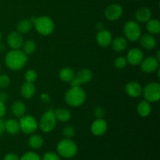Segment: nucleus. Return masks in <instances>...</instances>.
Wrapping results in <instances>:
<instances>
[{
    "instance_id": "nucleus-19",
    "label": "nucleus",
    "mask_w": 160,
    "mask_h": 160,
    "mask_svg": "<svg viewBox=\"0 0 160 160\" xmlns=\"http://www.w3.org/2000/svg\"><path fill=\"white\" fill-rule=\"evenodd\" d=\"M152 12L148 8L142 7L139 8L135 13V18L140 23H146L151 19Z\"/></svg>"
},
{
    "instance_id": "nucleus-23",
    "label": "nucleus",
    "mask_w": 160,
    "mask_h": 160,
    "mask_svg": "<svg viewBox=\"0 0 160 160\" xmlns=\"http://www.w3.org/2000/svg\"><path fill=\"white\" fill-rule=\"evenodd\" d=\"M56 120L61 122H68L71 119V113L70 110L65 108H59L54 111Z\"/></svg>"
},
{
    "instance_id": "nucleus-17",
    "label": "nucleus",
    "mask_w": 160,
    "mask_h": 160,
    "mask_svg": "<svg viewBox=\"0 0 160 160\" xmlns=\"http://www.w3.org/2000/svg\"><path fill=\"white\" fill-rule=\"evenodd\" d=\"M140 44L145 49L152 50L156 46V39L151 34H145L141 35Z\"/></svg>"
},
{
    "instance_id": "nucleus-3",
    "label": "nucleus",
    "mask_w": 160,
    "mask_h": 160,
    "mask_svg": "<svg viewBox=\"0 0 160 160\" xmlns=\"http://www.w3.org/2000/svg\"><path fill=\"white\" fill-rule=\"evenodd\" d=\"M33 25L35 28L36 31L43 36L50 35L55 29V24L53 20L47 16H42L35 18L32 17L31 19Z\"/></svg>"
},
{
    "instance_id": "nucleus-29",
    "label": "nucleus",
    "mask_w": 160,
    "mask_h": 160,
    "mask_svg": "<svg viewBox=\"0 0 160 160\" xmlns=\"http://www.w3.org/2000/svg\"><path fill=\"white\" fill-rule=\"evenodd\" d=\"M23 52L27 55H32L36 50V44L33 40H27L23 43Z\"/></svg>"
},
{
    "instance_id": "nucleus-31",
    "label": "nucleus",
    "mask_w": 160,
    "mask_h": 160,
    "mask_svg": "<svg viewBox=\"0 0 160 160\" xmlns=\"http://www.w3.org/2000/svg\"><path fill=\"white\" fill-rule=\"evenodd\" d=\"M37 73H36V71H34L33 70H28V71H26V73L24 74V78L26 80V82L34 83L37 80Z\"/></svg>"
},
{
    "instance_id": "nucleus-2",
    "label": "nucleus",
    "mask_w": 160,
    "mask_h": 160,
    "mask_svg": "<svg viewBox=\"0 0 160 160\" xmlns=\"http://www.w3.org/2000/svg\"><path fill=\"white\" fill-rule=\"evenodd\" d=\"M86 100V93L81 86H73L67 92L65 101L69 106L78 107L81 106Z\"/></svg>"
},
{
    "instance_id": "nucleus-14",
    "label": "nucleus",
    "mask_w": 160,
    "mask_h": 160,
    "mask_svg": "<svg viewBox=\"0 0 160 160\" xmlns=\"http://www.w3.org/2000/svg\"><path fill=\"white\" fill-rule=\"evenodd\" d=\"M107 128V122L104 119H96L91 126V131L94 135L101 136L106 132Z\"/></svg>"
},
{
    "instance_id": "nucleus-27",
    "label": "nucleus",
    "mask_w": 160,
    "mask_h": 160,
    "mask_svg": "<svg viewBox=\"0 0 160 160\" xmlns=\"http://www.w3.org/2000/svg\"><path fill=\"white\" fill-rule=\"evenodd\" d=\"M146 30L151 34H157L160 32V22L157 19H150L146 22Z\"/></svg>"
},
{
    "instance_id": "nucleus-25",
    "label": "nucleus",
    "mask_w": 160,
    "mask_h": 160,
    "mask_svg": "<svg viewBox=\"0 0 160 160\" xmlns=\"http://www.w3.org/2000/svg\"><path fill=\"white\" fill-rule=\"evenodd\" d=\"M33 23L31 20H20L17 26V32L20 33V34H27V33L30 32L32 28Z\"/></svg>"
},
{
    "instance_id": "nucleus-35",
    "label": "nucleus",
    "mask_w": 160,
    "mask_h": 160,
    "mask_svg": "<svg viewBox=\"0 0 160 160\" xmlns=\"http://www.w3.org/2000/svg\"><path fill=\"white\" fill-rule=\"evenodd\" d=\"M42 160H60V158L56 153L52 152H46L42 157Z\"/></svg>"
},
{
    "instance_id": "nucleus-9",
    "label": "nucleus",
    "mask_w": 160,
    "mask_h": 160,
    "mask_svg": "<svg viewBox=\"0 0 160 160\" xmlns=\"http://www.w3.org/2000/svg\"><path fill=\"white\" fill-rule=\"evenodd\" d=\"M92 78V72L89 69H81L74 75L73 79L70 81V86H81V84L88 83Z\"/></svg>"
},
{
    "instance_id": "nucleus-38",
    "label": "nucleus",
    "mask_w": 160,
    "mask_h": 160,
    "mask_svg": "<svg viewBox=\"0 0 160 160\" xmlns=\"http://www.w3.org/2000/svg\"><path fill=\"white\" fill-rule=\"evenodd\" d=\"M3 160H20L18 156H17L14 153H8L7 155H6Z\"/></svg>"
},
{
    "instance_id": "nucleus-22",
    "label": "nucleus",
    "mask_w": 160,
    "mask_h": 160,
    "mask_svg": "<svg viewBox=\"0 0 160 160\" xmlns=\"http://www.w3.org/2000/svg\"><path fill=\"white\" fill-rule=\"evenodd\" d=\"M111 44L114 51L120 52L126 49L128 46V40L123 37H117L113 41H112Z\"/></svg>"
},
{
    "instance_id": "nucleus-32",
    "label": "nucleus",
    "mask_w": 160,
    "mask_h": 160,
    "mask_svg": "<svg viewBox=\"0 0 160 160\" xmlns=\"http://www.w3.org/2000/svg\"><path fill=\"white\" fill-rule=\"evenodd\" d=\"M62 135L65 137V138H71L75 135V130L74 128L72 126H66L62 129Z\"/></svg>"
},
{
    "instance_id": "nucleus-13",
    "label": "nucleus",
    "mask_w": 160,
    "mask_h": 160,
    "mask_svg": "<svg viewBox=\"0 0 160 160\" xmlns=\"http://www.w3.org/2000/svg\"><path fill=\"white\" fill-rule=\"evenodd\" d=\"M23 43V37L17 31H12L7 36V44L12 49H20Z\"/></svg>"
},
{
    "instance_id": "nucleus-8",
    "label": "nucleus",
    "mask_w": 160,
    "mask_h": 160,
    "mask_svg": "<svg viewBox=\"0 0 160 160\" xmlns=\"http://www.w3.org/2000/svg\"><path fill=\"white\" fill-rule=\"evenodd\" d=\"M20 131L26 134H32L37 131L38 123L34 117L31 115L23 116L19 121Z\"/></svg>"
},
{
    "instance_id": "nucleus-1",
    "label": "nucleus",
    "mask_w": 160,
    "mask_h": 160,
    "mask_svg": "<svg viewBox=\"0 0 160 160\" xmlns=\"http://www.w3.org/2000/svg\"><path fill=\"white\" fill-rule=\"evenodd\" d=\"M28 56L20 49H12L5 57L6 67L12 70H20L27 63Z\"/></svg>"
},
{
    "instance_id": "nucleus-40",
    "label": "nucleus",
    "mask_w": 160,
    "mask_h": 160,
    "mask_svg": "<svg viewBox=\"0 0 160 160\" xmlns=\"http://www.w3.org/2000/svg\"><path fill=\"white\" fill-rule=\"evenodd\" d=\"M7 98H8V95L6 92H0V102H5L7 100Z\"/></svg>"
},
{
    "instance_id": "nucleus-43",
    "label": "nucleus",
    "mask_w": 160,
    "mask_h": 160,
    "mask_svg": "<svg viewBox=\"0 0 160 160\" xmlns=\"http://www.w3.org/2000/svg\"><path fill=\"white\" fill-rule=\"evenodd\" d=\"M97 27H98V30L103 29V28H102V23H98V24H97Z\"/></svg>"
},
{
    "instance_id": "nucleus-33",
    "label": "nucleus",
    "mask_w": 160,
    "mask_h": 160,
    "mask_svg": "<svg viewBox=\"0 0 160 160\" xmlns=\"http://www.w3.org/2000/svg\"><path fill=\"white\" fill-rule=\"evenodd\" d=\"M20 160H41L40 156L35 152H28L25 153Z\"/></svg>"
},
{
    "instance_id": "nucleus-15",
    "label": "nucleus",
    "mask_w": 160,
    "mask_h": 160,
    "mask_svg": "<svg viewBox=\"0 0 160 160\" xmlns=\"http://www.w3.org/2000/svg\"><path fill=\"white\" fill-rule=\"evenodd\" d=\"M96 41L100 46L104 47V48L109 46L112 41V34L107 30H99L96 34Z\"/></svg>"
},
{
    "instance_id": "nucleus-26",
    "label": "nucleus",
    "mask_w": 160,
    "mask_h": 160,
    "mask_svg": "<svg viewBox=\"0 0 160 160\" xmlns=\"http://www.w3.org/2000/svg\"><path fill=\"white\" fill-rule=\"evenodd\" d=\"M44 139L40 134H32L28 139V145L33 149H38L43 145Z\"/></svg>"
},
{
    "instance_id": "nucleus-11",
    "label": "nucleus",
    "mask_w": 160,
    "mask_h": 160,
    "mask_svg": "<svg viewBox=\"0 0 160 160\" xmlns=\"http://www.w3.org/2000/svg\"><path fill=\"white\" fill-rule=\"evenodd\" d=\"M159 61L156 57H147L142 59L140 63L141 70L146 73H152L158 70L159 68Z\"/></svg>"
},
{
    "instance_id": "nucleus-41",
    "label": "nucleus",
    "mask_w": 160,
    "mask_h": 160,
    "mask_svg": "<svg viewBox=\"0 0 160 160\" xmlns=\"http://www.w3.org/2000/svg\"><path fill=\"white\" fill-rule=\"evenodd\" d=\"M5 131V121L0 118V136L2 134V133Z\"/></svg>"
},
{
    "instance_id": "nucleus-45",
    "label": "nucleus",
    "mask_w": 160,
    "mask_h": 160,
    "mask_svg": "<svg viewBox=\"0 0 160 160\" xmlns=\"http://www.w3.org/2000/svg\"><path fill=\"white\" fill-rule=\"evenodd\" d=\"M0 71H1V67H0Z\"/></svg>"
},
{
    "instance_id": "nucleus-42",
    "label": "nucleus",
    "mask_w": 160,
    "mask_h": 160,
    "mask_svg": "<svg viewBox=\"0 0 160 160\" xmlns=\"http://www.w3.org/2000/svg\"><path fill=\"white\" fill-rule=\"evenodd\" d=\"M156 55H157V57H156V59H157V60L159 62V61H160V51H159V50H158Z\"/></svg>"
},
{
    "instance_id": "nucleus-7",
    "label": "nucleus",
    "mask_w": 160,
    "mask_h": 160,
    "mask_svg": "<svg viewBox=\"0 0 160 160\" xmlns=\"http://www.w3.org/2000/svg\"><path fill=\"white\" fill-rule=\"evenodd\" d=\"M145 100L148 102H156L160 99V85L159 83L152 82L142 89Z\"/></svg>"
},
{
    "instance_id": "nucleus-21",
    "label": "nucleus",
    "mask_w": 160,
    "mask_h": 160,
    "mask_svg": "<svg viewBox=\"0 0 160 160\" xmlns=\"http://www.w3.org/2000/svg\"><path fill=\"white\" fill-rule=\"evenodd\" d=\"M27 108L24 103L21 101H16L12 105V112L16 117H22L26 112Z\"/></svg>"
},
{
    "instance_id": "nucleus-39",
    "label": "nucleus",
    "mask_w": 160,
    "mask_h": 160,
    "mask_svg": "<svg viewBox=\"0 0 160 160\" xmlns=\"http://www.w3.org/2000/svg\"><path fill=\"white\" fill-rule=\"evenodd\" d=\"M6 112V106H5L4 102H0V118L4 117Z\"/></svg>"
},
{
    "instance_id": "nucleus-4",
    "label": "nucleus",
    "mask_w": 160,
    "mask_h": 160,
    "mask_svg": "<svg viewBox=\"0 0 160 160\" xmlns=\"http://www.w3.org/2000/svg\"><path fill=\"white\" fill-rule=\"evenodd\" d=\"M56 150L61 157L70 159L76 156L78 152V146L76 143L70 138H64L59 141L57 144Z\"/></svg>"
},
{
    "instance_id": "nucleus-24",
    "label": "nucleus",
    "mask_w": 160,
    "mask_h": 160,
    "mask_svg": "<svg viewBox=\"0 0 160 160\" xmlns=\"http://www.w3.org/2000/svg\"><path fill=\"white\" fill-rule=\"evenodd\" d=\"M152 110L151 106H150V103L148 102L146 100H143V101H141L138 103L137 107V111L138 113L142 117H148L150 114Z\"/></svg>"
},
{
    "instance_id": "nucleus-44",
    "label": "nucleus",
    "mask_w": 160,
    "mask_h": 160,
    "mask_svg": "<svg viewBox=\"0 0 160 160\" xmlns=\"http://www.w3.org/2000/svg\"><path fill=\"white\" fill-rule=\"evenodd\" d=\"M1 40H2V34L0 33V42H1Z\"/></svg>"
},
{
    "instance_id": "nucleus-28",
    "label": "nucleus",
    "mask_w": 160,
    "mask_h": 160,
    "mask_svg": "<svg viewBox=\"0 0 160 160\" xmlns=\"http://www.w3.org/2000/svg\"><path fill=\"white\" fill-rule=\"evenodd\" d=\"M74 71L70 67H64L59 71V76L63 82H70L74 78Z\"/></svg>"
},
{
    "instance_id": "nucleus-20",
    "label": "nucleus",
    "mask_w": 160,
    "mask_h": 160,
    "mask_svg": "<svg viewBox=\"0 0 160 160\" xmlns=\"http://www.w3.org/2000/svg\"><path fill=\"white\" fill-rule=\"evenodd\" d=\"M5 131L10 134H17L20 132V123L13 119H9L5 121Z\"/></svg>"
},
{
    "instance_id": "nucleus-36",
    "label": "nucleus",
    "mask_w": 160,
    "mask_h": 160,
    "mask_svg": "<svg viewBox=\"0 0 160 160\" xmlns=\"http://www.w3.org/2000/svg\"><path fill=\"white\" fill-rule=\"evenodd\" d=\"M94 114H95L96 119L103 118L105 115V110L102 106H96L94 110Z\"/></svg>"
},
{
    "instance_id": "nucleus-30",
    "label": "nucleus",
    "mask_w": 160,
    "mask_h": 160,
    "mask_svg": "<svg viewBox=\"0 0 160 160\" xmlns=\"http://www.w3.org/2000/svg\"><path fill=\"white\" fill-rule=\"evenodd\" d=\"M127 64H128V61H127L126 58L123 57V56H120V57H117V59L114 60V66L117 69L119 70H122V69H124L127 67Z\"/></svg>"
},
{
    "instance_id": "nucleus-12",
    "label": "nucleus",
    "mask_w": 160,
    "mask_h": 160,
    "mask_svg": "<svg viewBox=\"0 0 160 160\" xmlns=\"http://www.w3.org/2000/svg\"><path fill=\"white\" fill-rule=\"evenodd\" d=\"M127 61L132 66H137L141 63L144 59L143 52L141 49L138 48H133L128 52Z\"/></svg>"
},
{
    "instance_id": "nucleus-16",
    "label": "nucleus",
    "mask_w": 160,
    "mask_h": 160,
    "mask_svg": "<svg viewBox=\"0 0 160 160\" xmlns=\"http://www.w3.org/2000/svg\"><path fill=\"white\" fill-rule=\"evenodd\" d=\"M126 93L132 98H138L142 94V88L139 83L136 81H131L128 83L125 87Z\"/></svg>"
},
{
    "instance_id": "nucleus-34",
    "label": "nucleus",
    "mask_w": 160,
    "mask_h": 160,
    "mask_svg": "<svg viewBox=\"0 0 160 160\" xmlns=\"http://www.w3.org/2000/svg\"><path fill=\"white\" fill-rule=\"evenodd\" d=\"M10 84V78L6 74L0 75V88H6Z\"/></svg>"
},
{
    "instance_id": "nucleus-10",
    "label": "nucleus",
    "mask_w": 160,
    "mask_h": 160,
    "mask_svg": "<svg viewBox=\"0 0 160 160\" xmlns=\"http://www.w3.org/2000/svg\"><path fill=\"white\" fill-rule=\"evenodd\" d=\"M122 14H123V8L117 3H112L109 5L105 10V17L110 21H114L120 19Z\"/></svg>"
},
{
    "instance_id": "nucleus-18",
    "label": "nucleus",
    "mask_w": 160,
    "mask_h": 160,
    "mask_svg": "<svg viewBox=\"0 0 160 160\" xmlns=\"http://www.w3.org/2000/svg\"><path fill=\"white\" fill-rule=\"evenodd\" d=\"M36 92L35 86L34 85V83L25 82L22 84L20 88V94L22 96L27 99H30L34 95Z\"/></svg>"
},
{
    "instance_id": "nucleus-5",
    "label": "nucleus",
    "mask_w": 160,
    "mask_h": 160,
    "mask_svg": "<svg viewBox=\"0 0 160 160\" xmlns=\"http://www.w3.org/2000/svg\"><path fill=\"white\" fill-rule=\"evenodd\" d=\"M56 118L54 111L48 109L44 112L40 119L38 126L44 133H49L53 131L56 125Z\"/></svg>"
},
{
    "instance_id": "nucleus-37",
    "label": "nucleus",
    "mask_w": 160,
    "mask_h": 160,
    "mask_svg": "<svg viewBox=\"0 0 160 160\" xmlns=\"http://www.w3.org/2000/svg\"><path fill=\"white\" fill-rule=\"evenodd\" d=\"M40 98L42 102H43L44 103H49L50 101H51V97H50V95H48L47 93L42 94Z\"/></svg>"
},
{
    "instance_id": "nucleus-6",
    "label": "nucleus",
    "mask_w": 160,
    "mask_h": 160,
    "mask_svg": "<svg viewBox=\"0 0 160 160\" xmlns=\"http://www.w3.org/2000/svg\"><path fill=\"white\" fill-rule=\"evenodd\" d=\"M123 32L126 38L131 42H136L142 35L140 25L134 20H129L125 23L123 26Z\"/></svg>"
}]
</instances>
